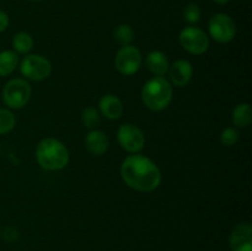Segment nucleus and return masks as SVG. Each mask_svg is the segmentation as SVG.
I'll use <instances>...</instances> for the list:
<instances>
[{
  "mask_svg": "<svg viewBox=\"0 0 252 251\" xmlns=\"http://www.w3.org/2000/svg\"><path fill=\"white\" fill-rule=\"evenodd\" d=\"M239 140V132L233 127H228L221 132L220 134V142L223 143L225 147H231V145L236 144Z\"/></svg>",
  "mask_w": 252,
  "mask_h": 251,
  "instance_id": "nucleus-22",
  "label": "nucleus"
},
{
  "mask_svg": "<svg viewBox=\"0 0 252 251\" xmlns=\"http://www.w3.org/2000/svg\"><path fill=\"white\" fill-rule=\"evenodd\" d=\"M117 139L123 149L133 154L140 152L145 144L144 133L139 127L132 123H125L118 128Z\"/></svg>",
  "mask_w": 252,
  "mask_h": 251,
  "instance_id": "nucleus-9",
  "label": "nucleus"
},
{
  "mask_svg": "<svg viewBox=\"0 0 252 251\" xmlns=\"http://www.w3.org/2000/svg\"><path fill=\"white\" fill-rule=\"evenodd\" d=\"M31 85L25 79H11L2 90V101L10 108H21L31 97Z\"/></svg>",
  "mask_w": 252,
  "mask_h": 251,
  "instance_id": "nucleus-4",
  "label": "nucleus"
},
{
  "mask_svg": "<svg viewBox=\"0 0 252 251\" xmlns=\"http://www.w3.org/2000/svg\"><path fill=\"white\" fill-rule=\"evenodd\" d=\"M37 162L42 169L58 171L69 162V150L61 140L56 138H44L36 148Z\"/></svg>",
  "mask_w": 252,
  "mask_h": 251,
  "instance_id": "nucleus-2",
  "label": "nucleus"
},
{
  "mask_svg": "<svg viewBox=\"0 0 252 251\" xmlns=\"http://www.w3.org/2000/svg\"><path fill=\"white\" fill-rule=\"evenodd\" d=\"M7 26H9V16H7L6 12L0 10V33L4 32L7 29Z\"/></svg>",
  "mask_w": 252,
  "mask_h": 251,
  "instance_id": "nucleus-24",
  "label": "nucleus"
},
{
  "mask_svg": "<svg viewBox=\"0 0 252 251\" xmlns=\"http://www.w3.org/2000/svg\"><path fill=\"white\" fill-rule=\"evenodd\" d=\"M172 86L164 76L150 79L142 88V101L149 110L162 111L172 101Z\"/></svg>",
  "mask_w": 252,
  "mask_h": 251,
  "instance_id": "nucleus-3",
  "label": "nucleus"
},
{
  "mask_svg": "<svg viewBox=\"0 0 252 251\" xmlns=\"http://www.w3.org/2000/svg\"><path fill=\"white\" fill-rule=\"evenodd\" d=\"M98 107H100V112L108 120H118L123 113L122 101L112 94L102 96Z\"/></svg>",
  "mask_w": 252,
  "mask_h": 251,
  "instance_id": "nucleus-13",
  "label": "nucleus"
},
{
  "mask_svg": "<svg viewBox=\"0 0 252 251\" xmlns=\"http://www.w3.org/2000/svg\"><path fill=\"white\" fill-rule=\"evenodd\" d=\"M213 1H216L217 4H220V5H225V4H228L229 1H230V0H213Z\"/></svg>",
  "mask_w": 252,
  "mask_h": 251,
  "instance_id": "nucleus-25",
  "label": "nucleus"
},
{
  "mask_svg": "<svg viewBox=\"0 0 252 251\" xmlns=\"http://www.w3.org/2000/svg\"><path fill=\"white\" fill-rule=\"evenodd\" d=\"M20 71L27 79L33 81H42L52 73L51 62L39 54H29L20 64Z\"/></svg>",
  "mask_w": 252,
  "mask_h": 251,
  "instance_id": "nucleus-5",
  "label": "nucleus"
},
{
  "mask_svg": "<svg viewBox=\"0 0 252 251\" xmlns=\"http://www.w3.org/2000/svg\"><path fill=\"white\" fill-rule=\"evenodd\" d=\"M170 79L176 86H185L191 81L193 75L192 64L186 59H177L169 66Z\"/></svg>",
  "mask_w": 252,
  "mask_h": 251,
  "instance_id": "nucleus-11",
  "label": "nucleus"
},
{
  "mask_svg": "<svg viewBox=\"0 0 252 251\" xmlns=\"http://www.w3.org/2000/svg\"><path fill=\"white\" fill-rule=\"evenodd\" d=\"M145 65L150 73L157 76H164L169 71V59L161 51H152L145 58Z\"/></svg>",
  "mask_w": 252,
  "mask_h": 251,
  "instance_id": "nucleus-14",
  "label": "nucleus"
},
{
  "mask_svg": "<svg viewBox=\"0 0 252 251\" xmlns=\"http://www.w3.org/2000/svg\"><path fill=\"white\" fill-rule=\"evenodd\" d=\"M17 236H19V234H17L16 229L11 228V226H9V228L5 229L4 239L6 241H9V243H12V241L17 240Z\"/></svg>",
  "mask_w": 252,
  "mask_h": 251,
  "instance_id": "nucleus-23",
  "label": "nucleus"
},
{
  "mask_svg": "<svg viewBox=\"0 0 252 251\" xmlns=\"http://www.w3.org/2000/svg\"><path fill=\"white\" fill-rule=\"evenodd\" d=\"M180 43L184 47L185 51L191 54L201 56L206 53L209 48V38L203 30L194 26L185 27L180 32Z\"/></svg>",
  "mask_w": 252,
  "mask_h": 251,
  "instance_id": "nucleus-6",
  "label": "nucleus"
},
{
  "mask_svg": "<svg viewBox=\"0 0 252 251\" xmlns=\"http://www.w3.org/2000/svg\"><path fill=\"white\" fill-rule=\"evenodd\" d=\"M121 177L135 191L152 192L161 182V171L152 159L135 153L123 160Z\"/></svg>",
  "mask_w": 252,
  "mask_h": 251,
  "instance_id": "nucleus-1",
  "label": "nucleus"
},
{
  "mask_svg": "<svg viewBox=\"0 0 252 251\" xmlns=\"http://www.w3.org/2000/svg\"><path fill=\"white\" fill-rule=\"evenodd\" d=\"M229 245L233 251H252V226L250 223H240L231 230Z\"/></svg>",
  "mask_w": 252,
  "mask_h": 251,
  "instance_id": "nucleus-10",
  "label": "nucleus"
},
{
  "mask_svg": "<svg viewBox=\"0 0 252 251\" xmlns=\"http://www.w3.org/2000/svg\"><path fill=\"white\" fill-rule=\"evenodd\" d=\"M16 125V118L14 113L6 108H0V134L9 133L10 130L14 129Z\"/></svg>",
  "mask_w": 252,
  "mask_h": 251,
  "instance_id": "nucleus-19",
  "label": "nucleus"
},
{
  "mask_svg": "<svg viewBox=\"0 0 252 251\" xmlns=\"http://www.w3.org/2000/svg\"><path fill=\"white\" fill-rule=\"evenodd\" d=\"M32 1H39V0H32Z\"/></svg>",
  "mask_w": 252,
  "mask_h": 251,
  "instance_id": "nucleus-26",
  "label": "nucleus"
},
{
  "mask_svg": "<svg viewBox=\"0 0 252 251\" xmlns=\"http://www.w3.org/2000/svg\"><path fill=\"white\" fill-rule=\"evenodd\" d=\"M208 30L214 41L219 43H228L233 41L236 34V25L229 15L216 14L209 19Z\"/></svg>",
  "mask_w": 252,
  "mask_h": 251,
  "instance_id": "nucleus-7",
  "label": "nucleus"
},
{
  "mask_svg": "<svg viewBox=\"0 0 252 251\" xmlns=\"http://www.w3.org/2000/svg\"><path fill=\"white\" fill-rule=\"evenodd\" d=\"M110 147V140L106 133L98 129H91L85 137V148L95 157L105 154Z\"/></svg>",
  "mask_w": 252,
  "mask_h": 251,
  "instance_id": "nucleus-12",
  "label": "nucleus"
},
{
  "mask_svg": "<svg viewBox=\"0 0 252 251\" xmlns=\"http://www.w3.org/2000/svg\"><path fill=\"white\" fill-rule=\"evenodd\" d=\"M113 36H115L116 42L122 47L129 46L133 42V39H134V31H133V29L129 25L122 24L116 27Z\"/></svg>",
  "mask_w": 252,
  "mask_h": 251,
  "instance_id": "nucleus-18",
  "label": "nucleus"
},
{
  "mask_svg": "<svg viewBox=\"0 0 252 251\" xmlns=\"http://www.w3.org/2000/svg\"><path fill=\"white\" fill-rule=\"evenodd\" d=\"M233 122L236 127L245 128L250 126L252 121V108L250 103H239L233 111Z\"/></svg>",
  "mask_w": 252,
  "mask_h": 251,
  "instance_id": "nucleus-15",
  "label": "nucleus"
},
{
  "mask_svg": "<svg viewBox=\"0 0 252 251\" xmlns=\"http://www.w3.org/2000/svg\"><path fill=\"white\" fill-rule=\"evenodd\" d=\"M143 63V57L139 49L137 47L125 46L117 52L115 57L116 69L120 71L122 75L129 76L137 73L140 69Z\"/></svg>",
  "mask_w": 252,
  "mask_h": 251,
  "instance_id": "nucleus-8",
  "label": "nucleus"
},
{
  "mask_svg": "<svg viewBox=\"0 0 252 251\" xmlns=\"http://www.w3.org/2000/svg\"><path fill=\"white\" fill-rule=\"evenodd\" d=\"M19 64V57L14 51L0 52V76L10 75Z\"/></svg>",
  "mask_w": 252,
  "mask_h": 251,
  "instance_id": "nucleus-16",
  "label": "nucleus"
},
{
  "mask_svg": "<svg viewBox=\"0 0 252 251\" xmlns=\"http://www.w3.org/2000/svg\"><path fill=\"white\" fill-rule=\"evenodd\" d=\"M83 123L86 128L89 129H95L98 125H100L101 116L96 108L94 107H88L83 111Z\"/></svg>",
  "mask_w": 252,
  "mask_h": 251,
  "instance_id": "nucleus-20",
  "label": "nucleus"
},
{
  "mask_svg": "<svg viewBox=\"0 0 252 251\" xmlns=\"http://www.w3.org/2000/svg\"><path fill=\"white\" fill-rule=\"evenodd\" d=\"M201 7L194 2H189L184 9V17L189 24H196L201 20Z\"/></svg>",
  "mask_w": 252,
  "mask_h": 251,
  "instance_id": "nucleus-21",
  "label": "nucleus"
},
{
  "mask_svg": "<svg viewBox=\"0 0 252 251\" xmlns=\"http://www.w3.org/2000/svg\"><path fill=\"white\" fill-rule=\"evenodd\" d=\"M12 47L17 53L26 54L33 47V38L27 32H19L12 38Z\"/></svg>",
  "mask_w": 252,
  "mask_h": 251,
  "instance_id": "nucleus-17",
  "label": "nucleus"
}]
</instances>
